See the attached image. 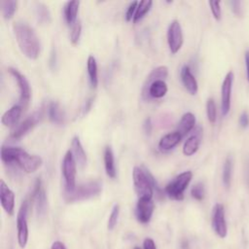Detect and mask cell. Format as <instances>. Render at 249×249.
Instances as JSON below:
<instances>
[{
    "label": "cell",
    "mask_w": 249,
    "mask_h": 249,
    "mask_svg": "<svg viewBox=\"0 0 249 249\" xmlns=\"http://www.w3.org/2000/svg\"><path fill=\"white\" fill-rule=\"evenodd\" d=\"M183 41H184V37H183L181 24L179 20L173 19L169 23L167 28V43H168V47L171 53L174 54L180 51L183 45Z\"/></svg>",
    "instance_id": "obj_8"
},
{
    "label": "cell",
    "mask_w": 249,
    "mask_h": 249,
    "mask_svg": "<svg viewBox=\"0 0 249 249\" xmlns=\"http://www.w3.org/2000/svg\"><path fill=\"white\" fill-rule=\"evenodd\" d=\"M137 6H138L137 1H133L128 5V7L126 9V12H125V15H124L126 21H130V20L133 19V18L135 16V13H136Z\"/></svg>",
    "instance_id": "obj_37"
},
{
    "label": "cell",
    "mask_w": 249,
    "mask_h": 249,
    "mask_svg": "<svg viewBox=\"0 0 249 249\" xmlns=\"http://www.w3.org/2000/svg\"><path fill=\"white\" fill-rule=\"evenodd\" d=\"M155 209V203L152 198H138L135 215L136 219L141 224H147L153 215Z\"/></svg>",
    "instance_id": "obj_14"
},
{
    "label": "cell",
    "mask_w": 249,
    "mask_h": 249,
    "mask_svg": "<svg viewBox=\"0 0 249 249\" xmlns=\"http://www.w3.org/2000/svg\"><path fill=\"white\" fill-rule=\"evenodd\" d=\"M133 249H141V248H140V247H138V246H136V247H134Z\"/></svg>",
    "instance_id": "obj_46"
},
{
    "label": "cell",
    "mask_w": 249,
    "mask_h": 249,
    "mask_svg": "<svg viewBox=\"0 0 249 249\" xmlns=\"http://www.w3.org/2000/svg\"><path fill=\"white\" fill-rule=\"evenodd\" d=\"M193 178V172L188 170L180 173L173 178L164 188V193L174 200H182L184 198V192L189 186Z\"/></svg>",
    "instance_id": "obj_5"
},
{
    "label": "cell",
    "mask_w": 249,
    "mask_h": 249,
    "mask_svg": "<svg viewBox=\"0 0 249 249\" xmlns=\"http://www.w3.org/2000/svg\"><path fill=\"white\" fill-rule=\"evenodd\" d=\"M239 124L242 128H246L249 125V116L247 112H242L239 117Z\"/></svg>",
    "instance_id": "obj_39"
},
{
    "label": "cell",
    "mask_w": 249,
    "mask_h": 249,
    "mask_svg": "<svg viewBox=\"0 0 249 249\" xmlns=\"http://www.w3.org/2000/svg\"><path fill=\"white\" fill-rule=\"evenodd\" d=\"M48 116L52 123L61 124L64 122V112L56 101H52L48 105Z\"/></svg>",
    "instance_id": "obj_25"
},
{
    "label": "cell",
    "mask_w": 249,
    "mask_h": 249,
    "mask_svg": "<svg viewBox=\"0 0 249 249\" xmlns=\"http://www.w3.org/2000/svg\"><path fill=\"white\" fill-rule=\"evenodd\" d=\"M244 60L246 66V79L249 82V50H247L244 53Z\"/></svg>",
    "instance_id": "obj_42"
},
{
    "label": "cell",
    "mask_w": 249,
    "mask_h": 249,
    "mask_svg": "<svg viewBox=\"0 0 249 249\" xmlns=\"http://www.w3.org/2000/svg\"><path fill=\"white\" fill-rule=\"evenodd\" d=\"M92 102H93V97H90V98H89V99L86 101V103H85V105H84V107H83V109H82L83 115H85V114L88 113V111L90 109V107H91V105H92Z\"/></svg>",
    "instance_id": "obj_43"
},
{
    "label": "cell",
    "mask_w": 249,
    "mask_h": 249,
    "mask_svg": "<svg viewBox=\"0 0 249 249\" xmlns=\"http://www.w3.org/2000/svg\"><path fill=\"white\" fill-rule=\"evenodd\" d=\"M168 76V68L165 65H160L156 67L151 71V73L147 76L143 87H142V97L144 99H148L149 95V88L151 84L157 80H164Z\"/></svg>",
    "instance_id": "obj_16"
},
{
    "label": "cell",
    "mask_w": 249,
    "mask_h": 249,
    "mask_svg": "<svg viewBox=\"0 0 249 249\" xmlns=\"http://www.w3.org/2000/svg\"><path fill=\"white\" fill-rule=\"evenodd\" d=\"M27 200L22 201L17 215V229H18V242L20 247H25L28 240V226H27Z\"/></svg>",
    "instance_id": "obj_7"
},
{
    "label": "cell",
    "mask_w": 249,
    "mask_h": 249,
    "mask_svg": "<svg viewBox=\"0 0 249 249\" xmlns=\"http://www.w3.org/2000/svg\"><path fill=\"white\" fill-rule=\"evenodd\" d=\"M87 69H88V75L89 80L92 88H96L98 84V78H97V63L96 59L93 55H89L88 61H87Z\"/></svg>",
    "instance_id": "obj_28"
},
{
    "label": "cell",
    "mask_w": 249,
    "mask_h": 249,
    "mask_svg": "<svg viewBox=\"0 0 249 249\" xmlns=\"http://www.w3.org/2000/svg\"><path fill=\"white\" fill-rule=\"evenodd\" d=\"M119 215H120V205L119 204H114L109 219H108V223H107V228L109 231H112L117 223H118V219H119Z\"/></svg>",
    "instance_id": "obj_33"
},
{
    "label": "cell",
    "mask_w": 249,
    "mask_h": 249,
    "mask_svg": "<svg viewBox=\"0 0 249 249\" xmlns=\"http://www.w3.org/2000/svg\"><path fill=\"white\" fill-rule=\"evenodd\" d=\"M0 201L5 212L8 215H13L15 211V194L3 180L0 181Z\"/></svg>",
    "instance_id": "obj_15"
},
{
    "label": "cell",
    "mask_w": 249,
    "mask_h": 249,
    "mask_svg": "<svg viewBox=\"0 0 249 249\" xmlns=\"http://www.w3.org/2000/svg\"><path fill=\"white\" fill-rule=\"evenodd\" d=\"M17 43L21 53L30 59L39 56L41 44L35 30L25 21L18 20L13 25Z\"/></svg>",
    "instance_id": "obj_1"
},
{
    "label": "cell",
    "mask_w": 249,
    "mask_h": 249,
    "mask_svg": "<svg viewBox=\"0 0 249 249\" xmlns=\"http://www.w3.org/2000/svg\"><path fill=\"white\" fill-rule=\"evenodd\" d=\"M22 113V106L17 104L8 109L1 118V123L5 126H14L18 122L20 115Z\"/></svg>",
    "instance_id": "obj_19"
},
{
    "label": "cell",
    "mask_w": 249,
    "mask_h": 249,
    "mask_svg": "<svg viewBox=\"0 0 249 249\" xmlns=\"http://www.w3.org/2000/svg\"><path fill=\"white\" fill-rule=\"evenodd\" d=\"M232 169H233V162H232V159L231 157H228L224 162V166H223V175H222V179H223V184L224 186L229 189L231 186V176H232Z\"/></svg>",
    "instance_id": "obj_29"
},
{
    "label": "cell",
    "mask_w": 249,
    "mask_h": 249,
    "mask_svg": "<svg viewBox=\"0 0 249 249\" xmlns=\"http://www.w3.org/2000/svg\"><path fill=\"white\" fill-rule=\"evenodd\" d=\"M1 159L6 164L17 163L26 173L35 172L43 163L41 157L30 155L19 147L12 146H3L1 148Z\"/></svg>",
    "instance_id": "obj_2"
},
{
    "label": "cell",
    "mask_w": 249,
    "mask_h": 249,
    "mask_svg": "<svg viewBox=\"0 0 249 249\" xmlns=\"http://www.w3.org/2000/svg\"><path fill=\"white\" fill-rule=\"evenodd\" d=\"M1 13L5 19H10L13 18L15 12L18 8V1L15 0H4L0 2Z\"/></svg>",
    "instance_id": "obj_30"
},
{
    "label": "cell",
    "mask_w": 249,
    "mask_h": 249,
    "mask_svg": "<svg viewBox=\"0 0 249 249\" xmlns=\"http://www.w3.org/2000/svg\"><path fill=\"white\" fill-rule=\"evenodd\" d=\"M167 89V85L164 80H157L151 84L148 95L152 98H161L166 94Z\"/></svg>",
    "instance_id": "obj_27"
},
{
    "label": "cell",
    "mask_w": 249,
    "mask_h": 249,
    "mask_svg": "<svg viewBox=\"0 0 249 249\" xmlns=\"http://www.w3.org/2000/svg\"><path fill=\"white\" fill-rule=\"evenodd\" d=\"M231 9L232 11V13L236 16V17H241L242 15V8H241V2L238 0H233V1H230L229 2Z\"/></svg>",
    "instance_id": "obj_38"
},
{
    "label": "cell",
    "mask_w": 249,
    "mask_h": 249,
    "mask_svg": "<svg viewBox=\"0 0 249 249\" xmlns=\"http://www.w3.org/2000/svg\"><path fill=\"white\" fill-rule=\"evenodd\" d=\"M132 180L135 193L138 198H152L154 187L158 185L151 172L142 166H134Z\"/></svg>",
    "instance_id": "obj_3"
},
{
    "label": "cell",
    "mask_w": 249,
    "mask_h": 249,
    "mask_svg": "<svg viewBox=\"0 0 249 249\" xmlns=\"http://www.w3.org/2000/svg\"><path fill=\"white\" fill-rule=\"evenodd\" d=\"M31 199L34 201L37 215L44 216L47 212V196L40 178H37L34 183Z\"/></svg>",
    "instance_id": "obj_13"
},
{
    "label": "cell",
    "mask_w": 249,
    "mask_h": 249,
    "mask_svg": "<svg viewBox=\"0 0 249 249\" xmlns=\"http://www.w3.org/2000/svg\"><path fill=\"white\" fill-rule=\"evenodd\" d=\"M51 249H66L64 244L61 242V241H54L52 245V248Z\"/></svg>",
    "instance_id": "obj_44"
},
{
    "label": "cell",
    "mask_w": 249,
    "mask_h": 249,
    "mask_svg": "<svg viewBox=\"0 0 249 249\" xmlns=\"http://www.w3.org/2000/svg\"><path fill=\"white\" fill-rule=\"evenodd\" d=\"M233 73L231 71L228 72L224 78L221 87V112L223 116H227L231 109V90L233 83Z\"/></svg>",
    "instance_id": "obj_9"
},
{
    "label": "cell",
    "mask_w": 249,
    "mask_h": 249,
    "mask_svg": "<svg viewBox=\"0 0 249 249\" xmlns=\"http://www.w3.org/2000/svg\"><path fill=\"white\" fill-rule=\"evenodd\" d=\"M81 33H82V23L78 19L72 25V29H71V33H70V41L73 45L78 44V42L80 40V37H81Z\"/></svg>",
    "instance_id": "obj_34"
},
{
    "label": "cell",
    "mask_w": 249,
    "mask_h": 249,
    "mask_svg": "<svg viewBox=\"0 0 249 249\" xmlns=\"http://www.w3.org/2000/svg\"><path fill=\"white\" fill-rule=\"evenodd\" d=\"M191 195L195 199L199 200V201L202 200L204 198V196H205L204 185L201 182L196 183V185H194L193 188L191 189Z\"/></svg>",
    "instance_id": "obj_35"
},
{
    "label": "cell",
    "mask_w": 249,
    "mask_h": 249,
    "mask_svg": "<svg viewBox=\"0 0 249 249\" xmlns=\"http://www.w3.org/2000/svg\"><path fill=\"white\" fill-rule=\"evenodd\" d=\"M152 4H153V2L150 0H143V1L138 2L136 13H135V16H134L132 21L135 23L138 20L142 19L144 18V16L150 11Z\"/></svg>",
    "instance_id": "obj_31"
},
{
    "label": "cell",
    "mask_w": 249,
    "mask_h": 249,
    "mask_svg": "<svg viewBox=\"0 0 249 249\" xmlns=\"http://www.w3.org/2000/svg\"><path fill=\"white\" fill-rule=\"evenodd\" d=\"M212 228L219 237L224 238L227 236L228 228L225 218V208L222 203H216L213 207Z\"/></svg>",
    "instance_id": "obj_11"
},
{
    "label": "cell",
    "mask_w": 249,
    "mask_h": 249,
    "mask_svg": "<svg viewBox=\"0 0 249 249\" xmlns=\"http://www.w3.org/2000/svg\"><path fill=\"white\" fill-rule=\"evenodd\" d=\"M102 191V183L100 181H89L75 187L74 190L63 193L64 200L67 203H73L97 196Z\"/></svg>",
    "instance_id": "obj_4"
},
{
    "label": "cell",
    "mask_w": 249,
    "mask_h": 249,
    "mask_svg": "<svg viewBox=\"0 0 249 249\" xmlns=\"http://www.w3.org/2000/svg\"><path fill=\"white\" fill-rule=\"evenodd\" d=\"M103 160H104V167H105L107 176H109L112 179H115L116 175H117V171H116V166H115L113 150L110 146L105 147L104 154H103Z\"/></svg>",
    "instance_id": "obj_24"
},
{
    "label": "cell",
    "mask_w": 249,
    "mask_h": 249,
    "mask_svg": "<svg viewBox=\"0 0 249 249\" xmlns=\"http://www.w3.org/2000/svg\"><path fill=\"white\" fill-rule=\"evenodd\" d=\"M152 128H153V124H152V120L151 118H147L144 123H143V130L147 135H150L152 132Z\"/></svg>",
    "instance_id": "obj_40"
},
{
    "label": "cell",
    "mask_w": 249,
    "mask_h": 249,
    "mask_svg": "<svg viewBox=\"0 0 249 249\" xmlns=\"http://www.w3.org/2000/svg\"><path fill=\"white\" fill-rule=\"evenodd\" d=\"M55 61H56V58H55V53H53V52H52V53H51V59H50V65H51V67H52V68H53V67H54V65H55Z\"/></svg>",
    "instance_id": "obj_45"
},
{
    "label": "cell",
    "mask_w": 249,
    "mask_h": 249,
    "mask_svg": "<svg viewBox=\"0 0 249 249\" xmlns=\"http://www.w3.org/2000/svg\"><path fill=\"white\" fill-rule=\"evenodd\" d=\"M79 1H68L63 6V17L68 25H73L78 19L77 15L79 11Z\"/></svg>",
    "instance_id": "obj_21"
},
{
    "label": "cell",
    "mask_w": 249,
    "mask_h": 249,
    "mask_svg": "<svg viewBox=\"0 0 249 249\" xmlns=\"http://www.w3.org/2000/svg\"><path fill=\"white\" fill-rule=\"evenodd\" d=\"M195 124H196L195 115L191 112H187L182 116L176 130L182 135V137H184L195 127Z\"/></svg>",
    "instance_id": "obj_23"
},
{
    "label": "cell",
    "mask_w": 249,
    "mask_h": 249,
    "mask_svg": "<svg viewBox=\"0 0 249 249\" xmlns=\"http://www.w3.org/2000/svg\"><path fill=\"white\" fill-rule=\"evenodd\" d=\"M206 115L210 124H214L217 119V109L213 98H208L206 102Z\"/></svg>",
    "instance_id": "obj_32"
},
{
    "label": "cell",
    "mask_w": 249,
    "mask_h": 249,
    "mask_svg": "<svg viewBox=\"0 0 249 249\" xmlns=\"http://www.w3.org/2000/svg\"><path fill=\"white\" fill-rule=\"evenodd\" d=\"M70 151L73 154V157L77 162V164L83 168L87 163V155L82 146V143L78 136H74L71 141V149Z\"/></svg>",
    "instance_id": "obj_20"
},
{
    "label": "cell",
    "mask_w": 249,
    "mask_h": 249,
    "mask_svg": "<svg viewBox=\"0 0 249 249\" xmlns=\"http://www.w3.org/2000/svg\"><path fill=\"white\" fill-rule=\"evenodd\" d=\"M202 137V128L197 126L195 128L194 133L187 138L183 146V154L185 156H193L199 148V144Z\"/></svg>",
    "instance_id": "obj_17"
},
{
    "label": "cell",
    "mask_w": 249,
    "mask_h": 249,
    "mask_svg": "<svg viewBox=\"0 0 249 249\" xmlns=\"http://www.w3.org/2000/svg\"><path fill=\"white\" fill-rule=\"evenodd\" d=\"M34 12L36 18L39 23L41 24H49L52 20L51 12L49 10V7L41 2H36L34 6Z\"/></svg>",
    "instance_id": "obj_26"
},
{
    "label": "cell",
    "mask_w": 249,
    "mask_h": 249,
    "mask_svg": "<svg viewBox=\"0 0 249 249\" xmlns=\"http://www.w3.org/2000/svg\"><path fill=\"white\" fill-rule=\"evenodd\" d=\"M211 13L213 18L216 20H220L222 18V11H221V7H220V2L219 1H209L208 2Z\"/></svg>",
    "instance_id": "obj_36"
},
{
    "label": "cell",
    "mask_w": 249,
    "mask_h": 249,
    "mask_svg": "<svg viewBox=\"0 0 249 249\" xmlns=\"http://www.w3.org/2000/svg\"><path fill=\"white\" fill-rule=\"evenodd\" d=\"M143 247H144V249H157L155 241L150 237H147L144 239Z\"/></svg>",
    "instance_id": "obj_41"
},
{
    "label": "cell",
    "mask_w": 249,
    "mask_h": 249,
    "mask_svg": "<svg viewBox=\"0 0 249 249\" xmlns=\"http://www.w3.org/2000/svg\"><path fill=\"white\" fill-rule=\"evenodd\" d=\"M182 138H183L182 135L177 130L169 132L160 138L159 142V147L160 149L165 150V151L171 150L180 143Z\"/></svg>",
    "instance_id": "obj_22"
},
{
    "label": "cell",
    "mask_w": 249,
    "mask_h": 249,
    "mask_svg": "<svg viewBox=\"0 0 249 249\" xmlns=\"http://www.w3.org/2000/svg\"><path fill=\"white\" fill-rule=\"evenodd\" d=\"M43 113L42 111L34 112L32 115L27 117L25 120H23L21 123H19L18 125L14 127L11 133V137L14 139H19L23 135H25L29 130H31L42 119Z\"/></svg>",
    "instance_id": "obj_12"
},
{
    "label": "cell",
    "mask_w": 249,
    "mask_h": 249,
    "mask_svg": "<svg viewBox=\"0 0 249 249\" xmlns=\"http://www.w3.org/2000/svg\"><path fill=\"white\" fill-rule=\"evenodd\" d=\"M8 71L13 76V78L15 79V81L17 82V84L18 86L20 105L23 106V107H26L28 105L29 100H30V94H31L30 86H29V83H28L27 79L25 78L24 75H22L16 68L10 67V68H8Z\"/></svg>",
    "instance_id": "obj_10"
},
{
    "label": "cell",
    "mask_w": 249,
    "mask_h": 249,
    "mask_svg": "<svg viewBox=\"0 0 249 249\" xmlns=\"http://www.w3.org/2000/svg\"><path fill=\"white\" fill-rule=\"evenodd\" d=\"M61 171L64 179V191L69 192L76 187V174H77V162L73 157V154L68 150L61 162Z\"/></svg>",
    "instance_id": "obj_6"
},
{
    "label": "cell",
    "mask_w": 249,
    "mask_h": 249,
    "mask_svg": "<svg viewBox=\"0 0 249 249\" xmlns=\"http://www.w3.org/2000/svg\"><path fill=\"white\" fill-rule=\"evenodd\" d=\"M180 78H181L182 84L185 87V89H187V91L190 94L195 95L197 92L198 85H197L196 77L194 76V74L191 71V68L188 65H184L181 68Z\"/></svg>",
    "instance_id": "obj_18"
}]
</instances>
